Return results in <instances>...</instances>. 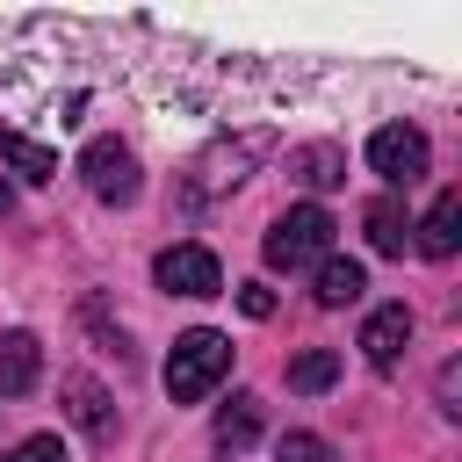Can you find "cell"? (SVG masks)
I'll list each match as a JSON object with an SVG mask.
<instances>
[{
    "label": "cell",
    "mask_w": 462,
    "mask_h": 462,
    "mask_svg": "<svg viewBox=\"0 0 462 462\" xmlns=\"http://www.w3.org/2000/svg\"><path fill=\"white\" fill-rule=\"evenodd\" d=\"M209 433H217L224 455H245V448L260 440V397H253V390H231V404H217V426H209Z\"/></svg>",
    "instance_id": "30bf717a"
},
{
    "label": "cell",
    "mask_w": 462,
    "mask_h": 462,
    "mask_svg": "<svg viewBox=\"0 0 462 462\" xmlns=\"http://www.w3.org/2000/svg\"><path fill=\"white\" fill-rule=\"evenodd\" d=\"M361 289H368V274H361V260H339V253H325L318 260V303L325 310H339V303H361Z\"/></svg>",
    "instance_id": "7c38bea8"
},
{
    "label": "cell",
    "mask_w": 462,
    "mask_h": 462,
    "mask_svg": "<svg viewBox=\"0 0 462 462\" xmlns=\"http://www.w3.org/2000/svg\"><path fill=\"white\" fill-rule=\"evenodd\" d=\"M152 274H159V289H173V296H217V289H224V267H217L209 245H166V253L152 260Z\"/></svg>",
    "instance_id": "8992f818"
},
{
    "label": "cell",
    "mask_w": 462,
    "mask_h": 462,
    "mask_svg": "<svg viewBox=\"0 0 462 462\" xmlns=\"http://www.w3.org/2000/svg\"><path fill=\"white\" fill-rule=\"evenodd\" d=\"M361 224H368V245H375V253H390V260L404 253V231H411V217H404V202H397V195H375Z\"/></svg>",
    "instance_id": "5bb4252c"
},
{
    "label": "cell",
    "mask_w": 462,
    "mask_h": 462,
    "mask_svg": "<svg viewBox=\"0 0 462 462\" xmlns=\"http://www.w3.org/2000/svg\"><path fill=\"white\" fill-rule=\"evenodd\" d=\"M224 375H231V339H224V332L195 325V332L173 339V354H166V397H173V404H202Z\"/></svg>",
    "instance_id": "6da1fadb"
},
{
    "label": "cell",
    "mask_w": 462,
    "mask_h": 462,
    "mask_svg": "<svg viewBox=\"0 0 462 462\" xmlns=\"http://www.w3.org/2000/svg\"><path fill=\"white\" fill-rule=\"evenodd\" d=\"M0 159H7L22 180H58V152L36 144V137H22V130H0Z\"/></svg>",
    "instance_id": "4fadbf2b"
},
{
    "label": "cell",
    "mask_w": 462,
    "mask_h": 462,
    "mask_svg": "<svg viewBox=\"0 0 462 462\" xmlns=\"http://www.w3.org/2000/svg\"><path fill=\"white\" fill-rule=\"evenodd\" d=\"M79 318L101 332V346H108L116 361H130V339H123V325H108V303H101V296H87V303H79Z\"/></svg>",
    "instance_id": "ac0fdd59"
},
{
    "label": "cell",
    "mask_w": 462,
    "mask_h": 462,
    "mask_svg": "<svg viewBox=\"0 0 462 462\" xmlns=\"http://www.w3.org/2000/svg\"><path fill=\"white\" fill-rule=\"evenodd\" d=\"M274 462H339L325 433H282L274 440Z\"/></svg>",
    "instance_id": "e0dca14e"
},
{
    "label": "cell",
    "mask_w": 462,
    "mask_h": 462,
    "mask_svg": "<svg viewBox=\"0 0 462 462\" xmlns=\"http://www.w3.org/2000/svg\"><path fill=\"white\" fill-rule=\"evenodd\" d=\"M289 166H296V180H303V188H318V195L346 180V152H339V144H303Z\"/></svg>",
    "instance_id": "9a60e30c"
},
{
    "label": "cell",
    "mask_w": 462,
    "mask_h": 462,
    "mask_svg": "<svg viewBox=\"0 0 462 462\" xmlns=\"http://www.w3.org/2000/svg\"><path fill=\"white\" fill-rule=\"evenodd\" d=\"M267 152H274V130H238V137H217V144L188 166V195H195V202H209V195L238 188V180H245V166H260Z\"/></svg>",
    "instance_id": "3957f363"
},
{
    "label": "cell",
    "mask_w": 462,
    "mask_h": 462,
    "mask_svg": "<svg viewBox=\"0 0 462 462\" xmlns=\"http://www.w3.org/2000/svg\"><path fill=\"white\" fill-rule=\"evenodd\" d=\"M7 209H14V195H7V180H0V217H7Z\"/></svg>",
    "instance_id": "7402d4cb"
},
{
    "label": "cell",
    "mask_w": 462,
    "mask_h": 462,
    "mask_svg": "<svg viewBox=\"0 0 462 462\" xmlns=\"http://www.w3.org/2000/svg\"><path fill=\"white\" fill-rule=\"evenodd\" d=\"M455 390H462V368L448 361V368H440V411H462V404H455Z\"/></svg>",
    "instance_id": "44dd1931"
},
{
    "label": "cell",
    "mask_w": 462,
    "mask_h": 462,
    "mask_svg": "<svg viewBox=\"0 0 462 462\" xmlns=\"http://www.w3.org/2000/svg\"><path fill=\"white\" fill-rule=\"evenodd\" d=\"M426 130H411V123H383L375 137H368V166L390 180V188H411L419 173H426Z\"/></svg>",
    "instance_id": "5b68a950"
},
{
    "label": "cell",
    "mask_w": 462,
    "mask_h": 462,
    "mask_svg": "<svg viewBox=\"0 0 462 462\" xmlns=\"http://www.w3.org/2000/svg\"><path fill=\"white\" fill-rule=\"evenodd\" d=\"M79 173H87V188L101 195V202H137V152L123 144V137H94L87 152H79Z\"/></svg>",
    "instance_id": "277c9868"
},
{
    "label": "cell",
    "mask_w": 462,
    "mask_h": 462,
    "mask_svg": "<svg viewBox=\"0 0 462 462\" xmlns=\"http://www.w3.org/2000/svg\"><path fill=\"white\" fill-rule=\"evenodd\" d=\"M65 411H72V426L87 440H116V404H108V390L94 375H65Z\"/></svg>",
    "instance_id": "ba28073f"
},
{
    "label": "cell",
    "mask_w": 462,
    "mask_h": 462,
    "mask_svg": "<svg viewBox=\"0 0 462 462\" xmlns=\"http://www.w3.org/2000/svg\"><path fill=\"white\" fill-rule=\"evenodd\" d=\"M455 245H462V188H440L426 224H419V253L426 260H455Z\"/></svg>",
    "instance_id": "9c48e42d"
},
{
    "label": "cell",
    "mask_w": 462,
    "mask_h": 462,
    "mask_svg": "<svg viewBox=\"0 0 462 462\" xmlns=\"http://www.w3.org/2000/svg\"><path fill=\"white\" fill-rule=\"evenodd\" d=\"M404 346H411V310H404V303L368 310V325H361V354H368V368H397Z\"/></svg>",
    "instance_id": "52a82bcc"
},
{
    "label": "cell",
    "mask_w": 462,
    "mask_h": 462,
    "mask_svg": "<svg viewBox=\"0 0 462 462\" xmlns=\"http://www.w3.org/2000/svg\"><path fill=\"white\" fill-rule=\"evenodd\" d=\"M332 209H318V202H296V209H282L274 224H267V238H260V253H267V267H282V274H296V267H318L325 253H332Z\"/></svg>",
    "instance_id": "7a4b0ae2"
},
{
    "label": "cell",
    "mask_w": 462,
    "mask_h": 462,
    "mask_svg": "<svg viewBox=\"0 0 462 462\" xmlns=\"http://www.w3.org/2000/svg\"><path fill=\"white\" fill-rule=\"evenodd\" d=\"M238 310H245V318H274V289L245 282V289H238Z\"/></svg>",
    "instance_id": "ffe728a7"
},
{
    "label": "cell",
    "mask_w": 462,
    "mask_h": 462,
    "mask_svg": "<svg viewBox=\"0 0 462 462\" xmlns=\"http://www.w3.org/2000/svg\"><path fill=\"white\" fill-rule=\"evenodd\" d=\"M36 368H43V346H36V332H7V339H0V397H22V390H36Z\"/></svg>",
    "instance_id": "8fae6325"
},
{
    "label": "cell",
    "mask_w": 462,
    "mask_h": 462,
    "mask_svg": "<svg viewBox=\"0 0 462 462\" xmlns=\"http://www.w3.org/2000/svg\"><path fill=\"white\" fill-rule=\"evenodd\" d=\"M332 383H339V354H332V346H310V354L289 361V390L318 397V390H332Z\"/></svg>",
    "instance_id": "2e32d148"
},
{
    "label": "cell",
    "mask_w": 462,
    "mask_h": 462,
    "mask_svg": "<svg viewBox=\"0 0 462 462\" xmlns=\"http://www.w3.org/2000/svg\"><path fill=\"white\" fill-rule=\"evenodd\" d=\"M7 462H72V455H65V440H58V433H29Z\"/></svg>",
    "instance_id": "d6986e66"
}]
</instances>
